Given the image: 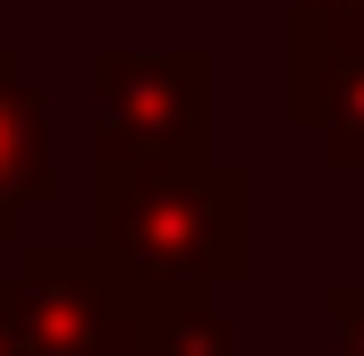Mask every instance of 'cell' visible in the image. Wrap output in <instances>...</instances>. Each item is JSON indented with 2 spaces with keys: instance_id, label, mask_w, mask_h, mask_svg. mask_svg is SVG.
Returning a JSON list of instances; mask_svg holds the SVG:
<instances>
[{
  "instance_id": "3957f363",
  "label": "cell",
  "mask_w": 364,
  "mask_h": 356,
  "mask_svg": "<svg viewBox=\"0 0 364 356\" xmlns=\"http://www.w3.org/2000/svg\"><path fill=\"white\" fill-rule=\"evenodd\" d=\"M331 314H348V331H356V356H364V297H331Z\"/></svg>"
},
{
  "instance_id": "6da1fadb",
  "label": "cell",
  "mask_w": 364,
  "mask_h": 356,
  "mask_svg": "<svg viewBox=\"0 0 364 356\" xmlns=\"http://www.w3.org/2000/svg\"><path fill=\"white\" fill-rule=\"evenodd\" d=\"M203 127V68L195 60H110L102 68V136L136 153H186Z\"/></svg>"
},
{
  "instance_id": "7a4b0ae2",
  "label": "cell",
  "mask_w": 364,
  "mask_h": 356,
  "mask_svg": "<svg viewBox=\"0 0 364 356\" xmlns=\"http://www.w3.org/2000/svg\"><path fill=\"white\" fill-rule=\"evenodd\" d=\"M34 145H43V127H34V102L0 77V195H9V170H34Z\"/></svg>"
}]
</instances>
